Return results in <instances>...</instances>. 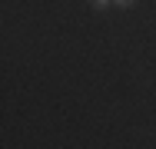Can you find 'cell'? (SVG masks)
<instances>
[{
	"instance_id": "2",
	"label": "cell",
	"mask_w": 156,
	"mask_h": 149,
	"mask_svg": "<svg viewBox=\"0 0 156 149\" xmlns=\"http://www.w3.org/2000/svg\"><path fill=\"white\" fill-rule=\"evenodd\" d=\"M136 0H113V7H133Z\"/></svg>"
},
{
	"instance_id": "1",
	"label": "cell",
	"mask_w": 156,
	"mask_h": 149,
	"mask_svg": "<svg viewBox=\"0 0 156 149\" xmlns=\"http://www.w3.org/2000/svg\"><path fill=\"white\" fill-rule=\"evenodd\" d=\"M110 3H113V0H93V7H96V10H106Z\"/></svg>"
}]
</instances>
